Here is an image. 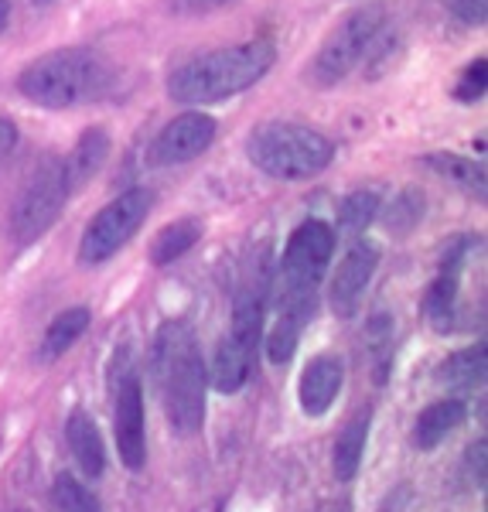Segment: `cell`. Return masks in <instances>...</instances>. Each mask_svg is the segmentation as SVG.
Wrapping results in <instances>:
<instances>
[{"label": "cell", "mask_w": 488, "mask_h": 512, "mask_svg": "<svg viewBox=\"0 0 488 512\" xmlns=\"http://www.w3.org/2000/svg\"><path fill=\"white\" fill-rule=\"evenodd\" d=\"M151 376L161 396L164 417L178 437H192L205 424V390L209 369L202 359V345L188 321H164L151 345Z\"/></svg>", "instance_id": "obj_1"}, {"label": "cell", "mask_w": 488, "mask_h": 512, "mask_svg": "<svg viewBox=\"0 0 488 512\" xmlns=\"http://www.w3.org/2000/svg\"><path fill=\"white\" fill-rule=\"evenodd\" d=\"M274 62V38H250L229 48H212V52H202L195 59L175 65L168 72L164 89H168V99L198 110V106L226 103L233 96H243L246 89L267 79Z\"/></svg>", "instance_id": "obj_2"}, {"label": "cell", "mask_w": 488, "mask_h": 512, "mask_svg": "<svg viewBox=\"0 0 488 512\" xmlns=\"http://www.w3.org/2000/svg\"><path fill=\"white\" fill-rule=\"evenodd\" d=\"M117 69L106 55L86 45L52 48L18 72V93L41 110H72L110 96Z\"/></svg>", "instance_id": "obj_3"}, {"label": "cell", "mask_w": 488, "mask_h": 512, "mask_svg": "<svg viewBox=\"0 0 488 512\" xmlns=\"http://www.w3.org/2000/svg\"><path fill=\"white\" fill-rule=\"evenodd\" d=\"M335 239V226H328L325 219H304L291 233L270 287V294L277 297V318H287L301 328L314 318L318 287L332 263Z\"/></svg>", "instance_id": "obj_4"}, {"label": "cell", "mask_w": 488, "mask_h": 512, "mask_svg": "<svg viewBox=\"0 0 488 512\" xmlns=\"http://www.w3.org/2000/svg\"><path fill=\"white\" fill-rule=\"evenodd\" d=\"M246 161L274 181H311L332 168L335 140L297 120H267L246 134Z\"/></svg>", "instance_id": "obj_5"}, {"label": "cell", "mask_w": 488, "mask_h": 512, "mask_svg": "<svg viewBox=\"0 0 488 512\" xmlns=\"http://www.w3.org/2000/svg\"><path fill=\"white\" fill-rule=\"evenodd\" d=\"M386 24H390V14H386L383 4H366L349 11L328 31V38L321 41L318 52H314L308 65V79L318 89H332L338 82H345L366 62L372 41L383 35Z\"/></svg>", "instance_id": "obj_6"}, {"label": "cell", "mask_w": 488, "mask_h": 512, "mask_svg": "<svg viewBox=\"0 0 488 512\" xmlns=\"http://www.w3.org/2000/svg\"><path fill=\"white\" fill-rule=\"evenodd\" d=\"M69 198H72V188H69V178H65L62 158H55V154L41 158L11 205L7 226H11L14 246L24 250V246L38 243V239L59 222Z\"/></svg>", "instance_id": "obj_7"}, {"label": "cell", "mask_w": 488, "mask_h": 512, "mask_svg": "<svg viewBox=\"0 0 488 512\" xmlns=\"http://www.w3.org/2000/svg\"><path fill=\"white\" fill-rule=\"evenodd\" d=\"M151 209H154L151 188H127V192L113 198L110 205H103V209L89 219V226L82 229V239H79L82 267H99V263L113 260V256L140 233V226L151 216Z\"/></svg>", "instance_id": "obj_8"}, {"label": "cell", "mask_w": 488, "mask_h": 512, "mask_svg": "<svg viewBox=\"0 0 488 512\" xmlns=\"http://www.w3.org/2000/svg\"><path fill=\"white\" fill-rule=\"evenodd\" d=\"M110 396H113V434H117L120 461L130 472H140L147 461L144 434V383L137 373V359L130 345H120L110 366Z\"/></svg>", "instance_id": "obj_9"}, {"label": "cell", "mask_w": 488, "mask_h": 512, "mask_svg": "<svg viewBox=\"0 0 488 512\" xmlns=\"http://www.w3.org/2000/svg\"><path fill=\"white\" fill-rule=\"evenodd\" d=\"M215 134H219L215 117H209V113H202V110H185L157 130V137L151 140V147H147V161H151L154 168H178V164L202 158L215 144Z\"/></svg>", "instance_id": "obj_10"}, {"label": "cell", "mask_w": 488, "mask_h": 512, "mask_svg": "<svg viewBox=\"0 0 488 512\" xmlns=\"http://www.w3.org/2000/svg\"><path fill=\"white\" fill-rule=\"evenodd\" d=\"M379 246L372 239H355L349 246V253L342 256L338 263L335 277H332V287H328V301H332V311L338 318H352L359 311L362 297H366L372 277L379 270Z\"/></svg>", "instance_id": "obj_11"}, {"label": "cell", "mask_w": 488, "mask_h": 512, "mask_svg": "<svg viewBox=\"0 0 488 512\" xmlns=\"http://www.w3.org/2000/svg\"><path fill=\"white\" fill-rule=\"evenodd\" d=\"M471 236H458L444 246L441 253V270H437L434 284L427 287L424 297V315L437 332H451L454 315H458V287H461V270H465L471 256Z\"/></svg>", "instance_id": "obj_12"}, {"label": "cell", "mask_w": 488, "mask_h": 512, "mask_svg": "<svg viewBox=\"0 0 488 512\" xmlns=\"http://www.w3.org/2000/svg\"><path fill=\"white\" fill-rule=\"evenodd\" d=\"M342 383H345V362L328 352L314 355L301 373V386H297L301 410L308 417H325L332 410V403L338 400V393H342Z\"/></svg>", "instance_id": "obj_13"}, {"label": "cell", "mask_w": 488, "mask_h": 512, "mask_svg": "<svg viewBox=\"0 0 488 512\" xmlns=\"http://www.w3.org/2000/svg\"><path fill=\"white\" fill-rule=\"evenodd\" d=\"M110 151H113L110 130H106V127H86V130H82L79 140L72 144L69 158H62V168H65V178H69L72 195H76L79 188H86L89 181L103 171Z\"/></svg>", "instance_id": "obj_14"}, {"label": "cell", "mask_w": 488, "mask_h": 512, "mask_svg": "<svg viewBox=\"0 0 488 512\" xmlns=\"http://www.w3.org/2000/svg\"><path fill=\"white\" fill-rule=\"evenodd\" d=\"M253 359H256V349L246 342H239V338L226 335L219 342V349H215V359H212V386L219 393H239L246 386V379L253 373Z\"/></svg>", "instance_id": "obj_15"}, {"label": "cell", "mask_w": 488, "mask_h": 512, "mask_svg": "<svg viewBox=\"0 0 488 512\" xmlns=\"http://www.w3.org/2000/svg\"><path fill=\"white\" fill-rule=\"evenodd\" d=\"M465 417H468V407H465V400H458V396L430 403V407L420 410L417 424H413V444H417L420 451H434L444 437L454 434L461 424H465Z\"/></svg>", "instance_id": "obj_16"}, {"label": "cell", "mask_w": 488, "mask_h": 512, "mask_svg": "<svg viewBox=\"0 0 488 512\" xmlns=\"http://www.w3.org/2000/svg\"><path fill=\"white\" fill-rule=\"evenodd\" d=\"M424 168L430 171V175L451 181L454 188H461V192L471 195L475 202H485L488 175H485L482 161L461 158V154H451V151H437V154H424Z\"/></svg>", "instance_id": "obj_17"}, {"label": "cell", "mask_w": 488, "mask_h": 512, "mask_svg": "<svg viewBox=\"0 0 488 512\" xmlns=\"http://www.w3.org/2000/svg\"><path fill=\"white\" fill-rule=\"evenodd\" d=\"M65 441H69V451L76 458V465L86 472L89 478H99L106 468V451H103V437L96 431V420L86 414V410H72L69 420H65Z\"/></svg>", "instance_id": "obj_18"}, {"label": "cell", "mask_w": 488, "mask_h": 512, "mask_svg": "<svg viewBox=\"0 0 488 512\" xmlns=\"http://www.w3.org/2000/svg\"><path fill=\"white\" fill-rule=\"evenodd\" d=\"M89 321H93L89 308H65V311H59V315L52 318V325L45 328V335H41L38 362H45V366H48V362L62 359V355L69 352L82 335H86Z\"/></svg>", "instance_id": "obj_19"}, {"label": "cell", "mask_w": 488, "mask_h": 512, "mask_svg": "<svg viewBox=\"0 0 488 512\" xmlns=\"http://www.w3.org/2000/svg\"><path fill=\"white\" fill-rule=\"evenodd\" d=\"M202 233H205V226H202V219H195V216L168 222L151 243V263L154 267H168V263L181 260L185 253L195 250Z\"/></svg>", "instance_id": "obj_20"}, {"label": "cell", "mask_w": 488, "mask_h": 512, "mask_svg": "<svg viewBox=\"0 0 488 512\" xmlns=\"http://www.w3.org/2000/svg\"><path fill=\"white\" fill-rule=\"evenodd\" d=\"M485 369H488V352H485V342H478V345H468V349L448 355L437 379H441L444 386H451V390H475V386L485 383Z\"/></svg>", "instance_id": "obj_21"}, {"label": "cell", "mask_w": 488, "mask_h": 512, "mask_svg": "<svg viewBox=\"0 0 488 512\" xmlns=\"http://www.w3.org/2000/svg\"><path fill=\"white\" fill-rule=\"evenodd\" d=\"M379 209H383V198L372 188H359V192H349L338 205V233L335 236H352L359 239L372 222L379 219Z\"/></svg>", "instance_id": "obj_22"}, {"label": "cell", "mask_w": 488, "mask_h": 512, "mask_svg": "<svg viewBox=\"0 0 488 512\" xmlns=\"http://www.w3.org/2000/svg\"><path fill=\"white\" fill-rule=\"evenodd\" d=\"M369 441V417H355L345 424V431L335 441V475L338 482H352L359 475L362 454H366Z\"/></svg>", "instance_id": "obj_23"}, {"label": "cell", "mask_w": 488, "mask_h": 512, "mask_svg": "<svg viewBox=\"0 0 488 512\" xmlns=\"http://www.w3.org/2000/svg\"><path fill=\"white\" fill-rule=\"evenodd\" d=\"M424 209H427L424 195L413 192V188H403V192L393 198L390 209H386V212L379 209V216H383L386 229H390L393 236H407V233H413V229L420 226V219H424Z\"/></svg>", "instance_id": "obj_24"}, {"label": "cell", "mask_w": 488, "mask_h": 512, "mask_svg": "<svg viewBox=\"0 0 488 512\" xmlns=\"http://www.w3.org/2000/svg\"><path fill=\"white\" fill-rule=\"evenodd\" d=\"M52 502L59 512H99V499L93 495V489H86L72 475H59L52 482Z\"/></svg>", "instance_id": "obj_25"}, {"label": "cell", "mask_w": 488, "mask_h": 512, "mask_svg": "<svg viewBox=\"0 0 488 512\" xmlns=\"http://www.w3.org/2000/svg\"><path fill=\"white\" fill-rule=\"evenodd\" d=\"M485 93H488V59L485 55H478V59H471L465 69H461L451 96L465 106H475V103H482Z\"/></svg>", "instance_id": "obj_26"}, {"label": "cell", "mask_w": 488, "mask_h": 512, "mask_svg": "<svg viewBox=\"0 0 488 512\" xmlns=\"http://www.w3.org/2000/svg\"><path fill=\"white\" fill-rule=\"evenodd\" d=\"M301 332H304L301 325H294V321H287V318H277L274 328L267 332V359L274 362V366H287L297 352Z\"/></svg>", "instance_id": "obj_27"}, {"label": "cell", "mask_w": 488, "mask_h": 512, "mask_svg": "<svg viewBox=\"0 0 488 512\" xmlns=\"http://www.w3.org/2000/svg\"><path fill=\"white\" fill-rule=\"evenodd\" d=\"M448 7L454 21H461L465 28H485L488 21V0H441Z\"/></svg>", "instance_id": "obj_28"}, {"label": "cell", "mask_w": 488, "mask_h": 512, "mask_svg": "<svg viewBox=\"0 0 488 512\" xmlns=\"http://www.w3.org/2000/svg\"><path fill=\"white\" fill-rule=\"evenodd\" d=\"M226 4H233V0H168V11L181 14V18H198V14H212Z\"/></svg>", "instance_id": "obj_29"}, {"label": "cell", "mask_w": 488, "mask_h": 512, "mask_svg": "<svg viewBox=\"0 0 488 512\" xmlns=\"http://www.w3.org/2000/svg\"><path fill=\"white\" fill-rule=\"evenodd\" d=\"M18 144H21V130H18V123H14L11 117H0V164L14 158V151H18Z\"/></svg>", "instance_id": "obj_30"}, {"label": "cell", "mask_w": 488, "mask_h": 512, "mask_svg": "<svg viewBox=\"0 0 488 512\" xmlns=\"http://www.w3.org/2000/svg\"><path fill=\"white\" fill-rule=\"evenodd\" d=\"M485 441H475L468 448V472H475V485H485Z\"/></svg>", "instance_id": "obj_31"}, {"label": "cell", "mask_w": 488, "mask_h": 512, "mask_svg": "<svg viewBox=\"0 0 488 512\" xmlns=\"http://www.w3.org/2000/svg\"><path fill=\"white\" fill-rule=\"evenodd\" d=\"M7 24H11V0H0V35L7 31Z\"/></svg>", "instance_id": "obj_32"}, {"label": "cell", "mask_w": 488, "mask_h": 512, "mask_svg": "<svg viewBox=\"0 0 488 512\" xmlns=\"http://www.w3.org/2000/svg\"><path fill=\"white\" fill-rule=\"evenodd\" d=\"M35 4H52V0H35Z\"/></svg>", "instance_id": "obj_33"}]
</instances>
